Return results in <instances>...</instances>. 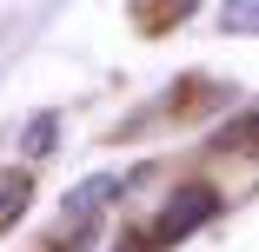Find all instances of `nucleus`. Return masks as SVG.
I'll list each match as a JSON object with an SVG mask.
<instances>
[{"label":"nucleus","mask_w":259,"mask_h":252,"mask_svg":"<svg viewBox=\"0 0 259 252\" xmlns=\"http://www.w3.org/2000/svg\"><path fill=\"white\" fill-rule=\"evenodd\" d=\"M213 213H220V192H213V186H180L166 206H160V219H153V232H146V239H153V245H173V239L199 232Z\"/></svg>","instance_id":"obj_1"},{"label":"nucleus","mask_w":259,"mask_h":252,"mask_svg":"<svg viewBox=\"0 0 259 252\" xmlns=\"http://www.w3.org/2000/svg\"><path fill=\"white\" fill-rule=\"evenodd\" d=\"M27 199H33L27 173H20V166H7V173H0V226H14V219L27 213Z\"/></svg>","instance_id":"obj_2"},{"label":"nucleus","mask_w":259,"mask_h":252,"mask_svg":"<svg viewBox=\"0 0 259 252\" xmlns=\"http://www.w3.org/2000/svg\"><path fill=\"white\" fill-rule=\"evenodd\" d=\"M54 139H60V113H33L27 133H20V153H27V160H47V153H54Z\"/></svg>","instance_id":"obj_3"},{"label":"nucleus","mask_w":259,"mask_h":252,"mask_svg":"<svg viewBox=\"0 0 259 252\" xmlns=\"http://www.w3.org/2000/svg\"><path fill=\"white\" fill-rule=\"evenodd\" d=\"M220 27H226V33H252V27H259V0H226Z\"/></svg>","instance_id":"obj_4"},{"label":"nucleus","mask_w":259,"mask_h":252,"mask_svg":"<svg viewBox=\"0 0 259 252\" xmlns=\"http://www.w3.org/2000/svg\"><path fill=\"white\" fill-rule=\"evenodd\" d=\"M166 7H173V14H193V0H166Z\"/></svg>","instance_id":"obj_5"}]
</instances>
